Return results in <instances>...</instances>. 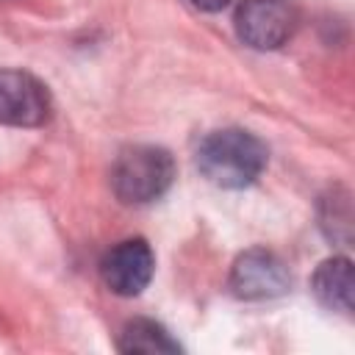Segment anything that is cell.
<instances>
[{
	"label": "cell",
	"mask_w": 355,
	"mask_h": 355,
	"mask_svg": "<svg viewBox=\"0 0 355 355\" xmlns=\"http://www.w3.org/2000/svg\"><path fill=\"white\" fill-rule=\"evenodd\" d=\"M50 119L47 86L22 69H0V125L36 128Z\"/></svg>",
	"instance_id": "5b68a950"
},
{
	"label": "cell",
	"mask_w": 355,
	"mask_h": 355,
	"mask_svg": "<svg viewBox=\"0 0 355 355\" xmlns=\"http://www.w3.org/2000/svg\"><path fill=\"white\" fill-rule=\"evenodd\" d=\"M266 144L241 128L208 133L197 147V169L219 189H244L266 169Z\"/></svg>",
	"instance_id": "6da1fadb"
},
{
	"label": "cell",
	"mask_w": 355,
	"mask_h": 355,
	"mask_svg": "<svg viewBox=\"0 0 355 355\" xmlns=\"http://www.w3.org/2000/svg\"><path fill=\"white\" fill-rule=\"evenodd\" d=\"M294 19V6L288 0H239L233 17L239 39L255 50L280 47L291 36Z\"/></svg>",
	"instance_id": "277c9868"
},
{
	"label": "cell",
	"mask_w": 355,
	"mask_h": 355,
	"mask_svg": "<svg viewBox=\"0 0 355 355\" xmlns=\"http://www.w3.org/2000/svg\"><path fill=\"white\" fill-rule=\"evenodd\" d=\"M122 352H180V344L153 319H133L122 327L119 344Z\"/></svg>",
	"instance_id": "ba28073f"
},
{
	"label": "cell",
	"mask_w": 355,
	"mask_h": 355,
	"mask_svg": "<svg viewBox=\"0 0 355 355\" xmlns=\"http://www.w3.org/2000/svg\"><path fill=\"white\" fill-rule=\"evenodd\" d=\"M230 0H191V6H197L200 11H219L225 8Z\"/></svg>",
	"instance_id": "9c48e42d"
},
{
	"label": "cell",
	"mask_w": 355,
	"mask_h": 355,
	"mask_svg": "<svg viewBox=\"0 0 355 355\" xmlns=\"http://www.w3.org/2000/svg\"><path fill=\"white\" fill-rule=\"evenodd\" d=\"M311 291L324 308L349 313L352 311V263H349V258L322 261L311 277Z\"/></svg>",
	"instance_id": "52a82bcc"
},
{
	"label": "cell",
	"mask_w": 355,
	"mask_h": 355,
	"mask_svg": "<svg viewBox=\"0 0 355 355\" xmlns=\"http://www.w3.org/2000/svg\"><path fill=\"white\" fill-rule=\"evenodd\" d=\"M175 180V161L169 150L155 144L125 147L111 166V189L128 205H144L166 194Z\"/></svg>",
	"instance_id": "7a4b0ae2"
},
{
	"label": "cell",
	"mask_w": 355,
	"mask_h": 355,
	"mask_svg": "<svg viewBox=\"0 0 355 355\" xmlns=\"http://www.w3.org/2000/svg\"><path fill=\"white\" fill-rule=\"evenodd\" d=\"M291 286V275L286 269V263L263 250V247H252L244 250L230 269V288L239 300H250V302H261V300H275L283 297Z\"/></svg>",
	"instance_id": "3957f363"
},
{
	"label": "cell",
	"mask_w": 355,
	"mask_h": 355,
	"mask_svg": "<svg viewBox=\"0 0 355 355\" xmlns=\"http://www.w3.org/2000/svg\"><path fill=\"white\" fill-rule=\"evenodd\" d=\"M155 272V255L144 239H125L114 244L100 261L103 283L119 297L141 294Z\"/></svg>",
	"instance_id": "8992f818"
}]
</instances>
